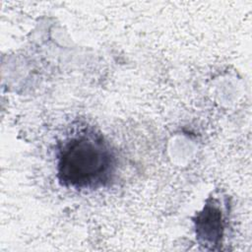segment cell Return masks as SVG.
<instances>
[{"mask_svg": "<svg viewBox=\"0 0 252 252\" xmlns=\"http://www.w3.org/2000/svg\"><path fill=\"white\" fill-rule=\"evenodd\" d=\"M117 169V158L110 144L93 128L69 135L57 151L59 182L75 190H95L107 186Z\"/></svg>", "mask_w": 252, "mask_h": 252, "instance_id": "obj_1", "label": "cell"}, {"mask_svg": "<svg viewBox=\"0 0 252 252\" xmlns=\"http://www.w3.org/2000/svg\"><path fill=\"white\" fill-rule=\"evenodd\" d=\"M195 228L197 238L204 245H216L222 237L224 220L221 210L215 201L207 203L203 211L196 217Z\"/></svg>", "mask_w": 252, "mask_h": 252, "instance_id": "obj_2", "label": "cell"}]
</instances>
